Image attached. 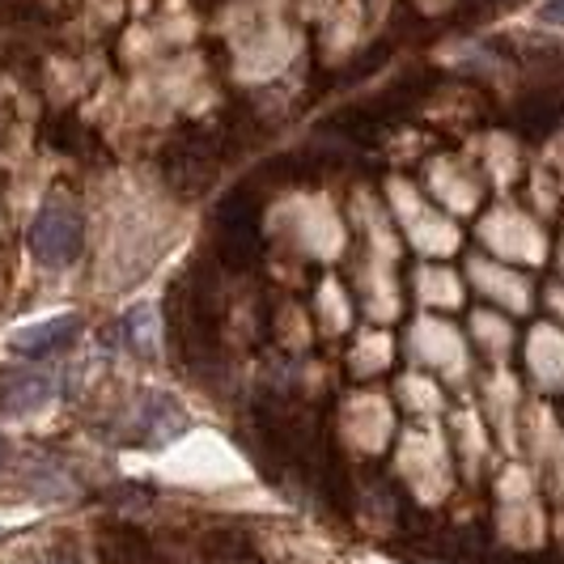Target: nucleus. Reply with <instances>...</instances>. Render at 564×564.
Here are the masks:
<instances>
[{
    "instance_id": "obj_5",
    "label": "nucleus",
    "mask_w": 564,
    "mask_h": 564,
    "mask_svg": "<svg viewBox=\"0 0 564 564\" xmlns=\"http://www.w3.org/2000/svg\"><path fill=\"white\" fill-rule=\"evenodd\" d=\"M115 332H119V344H123V348L149 352V348H153V306H132V311L115 323Z\"/></svg>"
},
{
    "instance_id": "obj_6",
    "label": "nucleus",
    "mask_w": 564,
    "mask_h": 564,
    "mask_svg": "<svg viewBox=\"0 0 564 564\" xmlns=\"http://www.w3.org/2000/svg\"><path fill=\"white\" fill-rule=\"evenodd\" d=\"M543 18H547V22H564V0H547V4H543Z\"/></svg>"
},
{
    "instance_id": "obj_1",
    "label": "nucleus",
    "mask_w": 564,
    "mask_h": 564,
    "mask_svg": "<svg viewBox=\"0 0 564 564\" xmlns=\"http://www.w3.org/2000/svg\"><path fill=\"white\" fill-rule=\"evenodd\" d=\"M85 247V226H82V213L68 208V204H47L34 226H30V251L39 254L43 263L52 268H64L73 263Z\"/></svg>"
},
{
    "instance_id": "obj_4",
    "label": "nucleus",
    "mask_w": 564,
    "mask_h": 564,
    "mask_svg": "<svg viewBox=\"0 0 564 564\" xmlns=\"http://www.w3.org/2000/svg\"><path fill=\"white\" fill-rule=\"evenodd\" d=\"M183 424H187V416H183L166 395H158V399H144L137 433H141V437H158V442H166L170 433H178Z\"/></svg>"
},
{
    "instance_id": "obj_2",
    "label": "nucleus",
    "mask_w": 564,
    "mask_h": 564,
    "mask_svg": "<svg viewBox=\"0 0 564 564\" xmlns=\"http://www.w3.org/2000/svg\"><path fill=\"white\" fill-rule=\"evenodd\" d=\"M82 332V318L77 314H59V318H47V323H34L26 332L13 336V352L18 357H30V361H43L59 348H68L73 336Z\"/></svg>"
},
{
    "instance_id": "obj_3",
    "label": "nucleus",
    "mask_w": 564,
    "mask_h": 564,
    "mask_svg": "<svg viewBox=\"0 0 564 564\" xmlns=\"http://www.w3.org/2000/svg\"><path fill=\"white\" fill-rule=\"evenodd\" d=\"M56 395V378H47V373H18V378H9L4 387H0V412H34V408H43L47 399Z\"/></svg>"
}]
</instances>
